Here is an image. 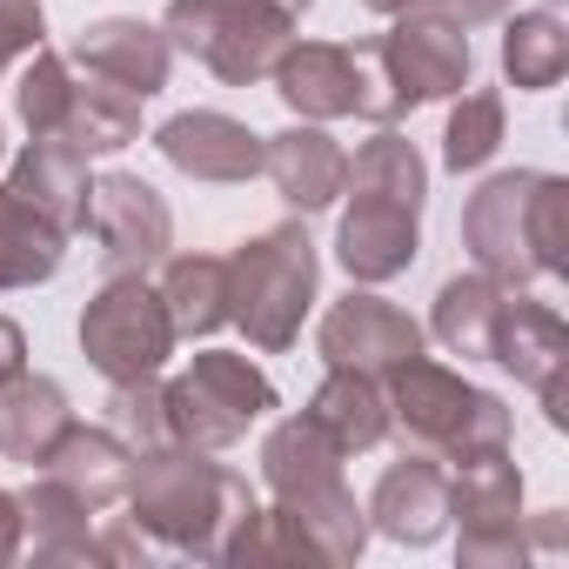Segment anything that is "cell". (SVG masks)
<instances>
[{
	"mask_svg": "<svg viewBox=\"0 0 569 569\" xmlns=\"http://www.w3.org/2000/svg\"><path fill=\"white\" fill-rule=\"evenodd\" d=\"M121 502L134 509L128 522L141 536H154L161 549L194 556V562H221L228 536L254 509V489L234 469H221L208 449L161 442V449H134V476H128Z\"/></svg>",
	"mask_w": 569,
	"mask_h": 569,
	"instance_id": "6da1fadb",
	"label": "cell"
},
{
	"mask_svg": "<svg viewBox=\"0 0 569 569\" xmlns=\"http://www.w3.org/2000/svg\"><path fill=\"white\" fill-rule=\"evenodd\" d=\"M342 449L309 422V416H281L261 442V482L274 509H289V522L316 542L322 562H356L369 542V509L342 482Z\"/></svg>",
	"mask_w": 569,
	"mask_h": 569,
	"instance_id": "7a4b0ae2",
	"label": "cell"
},
{
	"mask_svg": "<svg viewBox=\"0 0 569 569\" xmlns=\"http://www.w3.org/2000/svg\"><path fill=\"white\" fill-rule=\"evenodd\" d=\"M382 402H389V429L402 436V449H422L436 462H476L509 449V402L462 382L456 369L409 356L382 376Z\"/></svg>",
	"mask_w": 569,
	"mask_h": 569,
	"instance_id": "3957f363",
	"label": "cell"
},
{
	"mask_svg": "<svg viewBox=\"0 0 569 569\" xmlns=\"http://www.w3.org/2000/svg\"><path fill=\"white\" fill-rule=\"evenodd\" d=\"M316 289H322V254L302 221L261 228L254 241H241L228 254V322L248 336L254 356L296 349V336L316 309Z\"/></svg>",
	"mask_w": 569,
	"mask_h": 569,
	"instance_id": "277c9868",
	"label": "cell"
},
{
	"mask_svg": "<svg viewBox=\"0 0 569 569\" xmlns=\"http://www.w3.org/2000/svg\"><path fill=\"white\" fill-rule=\"evenodd\" d=\"M274 94L289 101L296 121H376V128H396L402 121V101L376 61V41L362 48H342V41H289L281 61L268 68Z\"/></svg>",
	"mask_w": 569,
	"mask_h": 569,
	"instance_id": "5b68a950",
	"label": "cell"
},
{
	"mask_svg": "<svg viewBox=\"0 0 569 569\" xmlns=\"http://www.w3.org/2000/svg\"><path fill=\"white\" fill-rule=\"evenodd\" d=\"M161 34H168V48L194 54L214 81L254 88V81H268L281 48L296 41V21L274 0H168Z\"/></svg>",
	"mask_w": 569,
	"mask_h": 569,
	"instance_id": "8992f818",
	"label": "cell"
},
{
	"mask_svg": "<svg viewBox=\"0 0 569 569\" xmlns=\"http://www.w3.org/2000/svg\"><path fill=\"white\" fill-rule=\"evenodd\" d=\"M274 409H281L274 382H268L248 356H234V349H201V356H188V369L168 382V429H174L181 449L221 456V449H234V442H241L261 416H274Z\"/></svg>",
	"mask_w": 569,
	"mask_h": 569,
	"instance_id": "52a82bcc",
	"label": "cell"
},
{
	"mask_svg": "<svg viewBox=\"0 0 569 569\" xmlns=\"http://www.w3.org/2000/svg\"><path fill=\"white\" fill-rule=\"evenodd\" d=\"M174 322L168 302L148 274H108L81 309V356L108 376V382H141L161 376V362L174 356Z\"/></svg>",
	"mask_w": 569,
	"mask_h": 569,
	"instance_id": "ba28073f",
	"label": "cell"
},
{
	"mask_svg": "<svg viewBox=\"0 0 569 569\" xmlns=\"http://www.w3.org/2000/svg\"><path fill=\"white\" fill-rule=\"evenodd\" d=\"M449 516L462 522L456 556L469 569H516L529 562V536H522V469L509 462V449L456 462L449 476Z\"/></svg>",
	"mask_w": 569,
	"mask_h": 569,
	"instance_id": "9c48e42d",
	"label": "cell"
},
{
	"mask_svg": "<svg viewBox=\"0 0 569 569\" xmlns=\"http://www.w3.org/2000/svg\"><path fill=\"white\" fill-rule=\"evenodd\" d=\"M376 61H382V74H389L402 114L422 108V101H456V94L469 88V74H476L469 28H456L442 8L396 14V28L376 41Z\"/></svg>",
	"mask_w": 569,
	"mask_h": 569,
	"instance_id": "30bf717a",
	"label": "cell"
},
{
	"mask_svg": "<svg viewBox=\"0 0 569 569\" xmlns=\"http://www.w3.org/2000/svg\"><path fill=\"white\" fill-rule=\"evenodd\" d=\"M88 228L101 241L108 274H148L174 248V214L141 174H101L88 194Z\"/></svg>",
	"mask_w": 569,
	"mask_h": 569,
	"instance_id": "8fae6325",
	"label": "cell"
},
{
	"mask_svg": "<svg viewBox=\"0 0 569 569\" xmlns=\"http://www.w3.org/2000/svg\"><path fill=\"white\" fill-rule=\"evenodd\" d=\"M529 188L536 168L516 174H489L469 208H462V248L482 274H496L502 289H529L536 281V248H529Z\"/></svg>",
	"mask_w": 569,
	"mask_h": 569,
	"instance_id": "7c38bea8",
	"label": "cell"
},
{
	"mask_svg": "<svg viewBox=\"0 0 569 569\" xmlns=\"http://www.w3.org/2000/svg\"><path fill=\"white\" fill-rule=\"evenodd\" d=\"M322 362L329 369H362V376H389L396 362L422 356V322H409L396 302L369 296V289H349L329 316H322Z\"/></svg>",
	"mask_w": 569,
	"mask_h": 569,
	"instance_id": "4fadbf2b",
	"label": "cell"
},
{
	"mask_svg": "<svg viewBox=\"0 0 569 569\" xmlns=\"http://www.w3.org/2000/svg\"><path fill=\"white\" fill-rule=\"evenodd\" d=\"M349 194H356V201L342 208L336 261L349 268V281H362V289H382V281L409 274V261L422 254V208L389 201V194H362V188H349Z\"/></svg>",
	"mask_w": 569,
	"mask_h": 569,
	"instance_id": "5bb4252c",
	"label": "cell"
},
{
	"mask_svg": "<svg viewBox=\"0 0 569 569\" xmlns=\"http://www.w3.org/2000/svg\"><path fill=\"white\" fill-rule=\"evenodd\" d=\"M154 148L188 181L234 188V181H254L261 174V134L248 121H234V114H214V108H188V114L161 121L154 128Z\"/></svg>",
	"mask_w": 569,
	"mask_h": 569,
	"instance_id": "9a60e30c",
	"label": "cell"
},
{
	"mask_svg": "<svg viewBox=\"0 0 569 569\" xmlns=\"http://www.w3.org/2000/svg\"><path fill=\"white\" fill-rule=\"evenodd\" d=\"M261 174L274 181V194L296 214H322V208L342 201L349 154H342V141L322 121H296L281 134H261Z\"/></svg>",
	"mask_w": 569,
	"mask_h": 569,
	"instance_id": "2e32d148",
	"label": "cell"
},
{
	"mask_svg": "<svg viewBox=\"0 0 569 569\" xmlns=\"http://www.w3.org/2000/svg\"><path fill=\"white\" fill-rule=\"evenodd\" d=\"M68 61H74L81 74H101V81H114V88H128V94H141V101H154V94L168 88L174 48H168L161 28H148V21H134V14H108V21H88V28L74 34Z\"/></svg>",
	"mask_w": 569,
	"mask_h": 569,
	"instance_id": "e0dca14e",
	"label": "cell"
},
{
	"mask_svg": "<svg viewBox=\"0 0 569 569\" xmlns=\"http://www.w3.org/2000/svg\"><path fill=\"white\" fill-rule=\"evenodd\" d=\"M369 529H382L389 542L429 549L449 529V469L422 449H402V462H389L369 496Z\"/></svg>",
	"mask_w": 569,
	"mask_h": 569,
	"instance_id": "ac0fdd59",
	"label": "cell"
},
{
	"mask_svg": "<svg viewBox=\"0 0 569 569\" xmlns=\"http://www.w3.org/2000/svg\"><path fill=\"white\" fill-rule=\"evenodd\" d=\"M489 362H496V369H509V376H516V382H529V389H542V382L569 376V329H562V316H556V309H542V302H529L522 289H509V296H502V309H496Z\"/></svg>",
	"mask_w": 569,
	"mask_h": 569,
	"instance_id": "d6986e66",
	"label": "cell"
},
{
	"mask_svg": "<svg viewBox=\"0 0 569 569\" xmlns=\"http://www.w3.org/2000/svg\"><path fill=\"white\" fill-rule=\"evenodd\" d=\"M34 469H48L54 482H68L94 516L101 509H114L121 496H128V476H134V449L114 436V429H94V422H68L61 436H54V449L34 462Z\"/></svg>",
	"mask_w": 569,
	"mask_h": 569,
	"instance_id": "ffe728a7",
	"label": "cell"
},
{
	"mask_svg": "<svg viewBox=\"0 0 569 569\" xmlns=\"http://www.w3.org/2000/svg\"><path fill=\"white\" fill-rule=\"evenodd\" d=\"M8 188H14L34 214H48L61 234H81V228H88V194H94V181H88V154H74L68 141H28V148L14 154V168H8Z\"/></svg>",
	"mask_w": 569,
	"mask_h": 569,
	"instance_id": "44dd1931",
	"label": "cell"
},
{
	"mask_svg": "<svg viewBox=\"0 0 569 569\" xmlns=\"http://www.w3.org/2000/svg\"><path fill=\"white\" fill-rule=\"evenodd\" d=\"M302 416H309V422L342 449V456H362V449H376V442L389 436L382 382H376V376H362V369H329Z\"/></svg>",
	"mask_w": 569,
	"mask_h": 569,
	"instance_id": "7402d4cb",
	"label": "cell"
},
{
	"mask_svg": "<svg viewBox=\"0 0 569 569\" xmlns=\"http://www.w3.org/2000/svg\"><path fill=\"white\" fill-rule=\"evenodd\" d=\"M134 134H141V94L74 68V94H68V114H61L54 141H68L74 154H121Z\"/></svg>",
	"mask_w": 569,
	"mask_h": 569,
	"instance_id": "603a6c76",
	"label": "cell"
},
{
	"mask_svg": "<svg viewBox=\"0 0 569 569\" xmlns=\"http://www.w3.org/2000/svg\"><path fill=\"white\" fill-rule=\"evenodd\" d=\"M68 422H74V409H68V389L54 376H28L21 369L14 382H0V456L41 462Z\"/></svg>",
	"mask_w": 569,
	"mask_h": 569,
	"instance_id": "cb8c5ba5",
	"label": "cell"
},
{
	"mask_svg": "<svg viewBox=\"0 0 569 569\" xmlns=\"http://www.w3.org/2000/svg\"><path fill=\"white\" fill-rule=\"evenodd\" d=\"M154 289L168 302L174 336L201 342V336L228 329V254H168Z\"/></svg>",
	"mask_w": 569,
	"mask_h": 569,
	"instance_id": "d4e9b609",
	"label": "cell"
},
{
	"mask_svg": "<svg viewBox=\"0 0 569 569\" xmlns=\"http://www.w3.org/2000/svg\"><path fill=\"white\" fill-rule=\"evenodd\" d=\"M61 261H68V234L0 181V289H41L61 274Z\"/></svg>",
	"mask_w": 569,
	"mask_h": 569,
	"instance_id": "484cf974",
	"label": "cell"
},
{
	"mask_svg": "<svg viewBox=\"0 0 569 569\" xmlns=\"http://www.w3.org/2000/svg\"><path fill=\"white\" fill-rule=\"evenodd\" d=\"M502 281L496 274H449L436 289V309H429V336L462 356V362H489V336H496V309H502Z\"/></svg>",
	"mask_w": 569,
	"mask_h": 569,
	"instance_id": "4316f807",
	"label": "cell"
},
{
	"mask_svg": "<svg viewBox=\"0 0 569 569\" xmlns=\"http://www.w3.org/2000/svg\"><path fill=\"white\" fill-rule=\"evenodd\" d=\"M562 68H569V28H562L549 8L516 14V21L502 28V74H509L516 94H542V88H556Z\"/></svg>",
	"mask_w": 569,
	"mask_h": 569,
	"instance_id": "83f0119b",
	"label": "cell"
},
{
	"mask_svg": "<svg viewBox=\"0 0 569 569\" xmlns=\"http://www.w3.org/2000/svg\"><path fill=\"white\" fill-rule=\"evenodd\" d=\"M349 188H362V194H389V201L422 208V201H429V161L416 154V141H409V134L382 128L376 141H362V148H356L342 194H349Z\"/></svg>",
	"mask_w": 569,
	"mask_h": 569,
	"instance_id": "f1b7e54d",
	"label": "cell"
},
{
	"mask_svg": "<svg viewBox=\"0 0 569 569\" xmlns=\"http://www.w3.org/2000/svg\"><path fill=\"white\" fill-rule=\"evenodd\" d=\"M68 94H74V61L54 54L48 41L34 48V61L21 68V88H14V108L28 121L34 141H54L61 134V114H68Z\"/></svg>",
	"mask_w": 569,
	"mask_h": 569,
	"instance_id": "f546056e",
	"label": "cell"
},
{
	"mask_svg": "<svg viewBox=\"0 0 569 569\" xmlns=\"http://www.w3.org/2000/svg\"><path fill=\"white\" fill-rule=\"evenodd\" d=\"M496 148H502V94H489V88L462 94L449 108V128H442V161L456 174H476L496 161Z\"/></svg>",
	"mask_w": 569,
	"mask_h": 569,
	"instance_id": "4dcf8cb0",
	"label": "cell"
},
{
	"mask_svg": "<svg viewBox=\"0 0 569 569\" xmlns=\"http://www.w3.org/2000/svg\"><path fill=\"white\" fill-rule=\"evenodd\" d=\"M108 429H114L128 449H161V442H174V429H168V382H161V376L108 382Z\"/></svg>",
	"mask_w": 569,
	"mask_h": 569,
	"instance_id": "1f68e13d",
	"label": "cell"
},
{
	"mask_svg": "<svg viewBox=\"0 0 569 569\" xmlns=\"http://www.w3.org/2000/svg\"><path fill=\"white\" fill-rule=\"evenodd\" d=\"M221 562H322L316 556V542L289 522V509H248V522L228 536V549H221Z\"/></svg>",
	"mask_w": 569,
	"mask_h": 569,
	"instance_id": "d6a6232c",
	"label": "cell"
},
{
	"mask_svg": "<svg viewBox=\"0 0 569 569\" xmlns=\"http://www.w3.org/2000/svg\"><path fill=\"white\" fill-rule=\"evenodd\" d=\"M569 181L562 174H536L529 188V248H536V274H569Z\"/></svg>",
	"mask_w": 569,
	"mask_h": 569,
	"instance_id": "836d02e7",
	"label": "cell"
},
{
	"mask_svg": "<svg viewBox=\"0 0 569 569\" xmlns=\"http://www.w3.org/2000/svg\"><path fill=\"white\" fill-rule=\"evenodd\" d=\"M48 41V8L41 0H0V74H8L21 54H34Z\"/></svg>",
	"mask_w": 569,
	"mask_h": 569,
	"instance_id": "e575fe53",
	"label": "cell"
},
{
	"mask_svg": "<svg viewBox=\"0 0 569 569\" xmlns=\"http://www.w3.org/2000/svg\"><path fill=\"white\" fill-rule=\"evenodd\" d=\"M509 8H516V0H442V14H449L456 28H489V21H509Z\"/></svg>",
	"mask_w": 569,
	"mask_h": 569,
	"instance_id": "d590c367",
	"label": "cell"
},
{
	"mask_svg": "<svg viewBox=\"0 0 569 569\" xmlns=\"http://www.w3.org/2000/svg\"><path fill=\"white\" fill-rule=\"evenodd\" d=\"M21 542H28V522H21V496H8V489H0V569H8V562L21 556Z\"/></svg>",
	"mask_w": 569,
	"mask_h": 569,
	"instance_id": "8d00e7d4",
	"label": "cell"
},
{
	"mask_svg": "<svg viewBox=\"0 0 569 569\" xmlns=\"http://www.w3.org/2000/svg\"><path fill=\"white\" fill-rule=\"evenodd\" d=\"M21 369H28V336H21V322L0 316V382H14Z\"/></svg>",
	"mask_w": 569,
	"mask_h": 569,
	"instance_id": "74e56055",
	"label": "cell"
},
{
	"mask_svg": "<svg viewBox=\"0 0 569 569\" xmlns=\"http://www.w3.org/2000/svg\"><path fill=\"white\" fill-rule=\"evenodd\" d=\"M362 8H369V14H389V21H396V14H422V8H442V0H362Z\"/></svg>",
	"mask_w": 569,
	"mask_h": 569,
	"instance_id": "f35d334b",
	"label": "cell"
},
{
	"mask_svg": "<svg viewBox=\"0 0 569 569\" xmlns=\"http://www.w3.org/2000/svg\"><path fill=\"white\" fill-rule=\"evenodd\" d=\"M536 549H562V509L536 516Z\"/></svg>",
	"mask_w": 569,
	"mask_h": 569,
	"instance_id": "ab89813d",
	"label": "cell"
},
{
	"mask_svg": "<svg viewBox=\"0 0 569 569\" xmlns=\"http://www.w3.org/2000/svg\"><path fill=\"white\" fill-rule=\"evenodd\" d=\"M274 8H281V14H289V21H302V14L316 8V0H274Z\"/></svg>",
	"mask_w": 569,
	"mask_h": 569,
	"instance_id": "60d3db41",
	"label": "cell"
},
{
	"mask_svg": "<svg viewBox=\"0 0 569 569\" xmlns=\"http://www.w3.org/2000/svg\"><path fill=\"white\" fill-rule=\"evenodd\" d=\"M0 148H8V141H0Z\"/></svg>",
	"mask_w": 569,
	"mask_h": 569,
	"instance_id": "b9f144b4",
	"label": "cell"
}]
</instances>
